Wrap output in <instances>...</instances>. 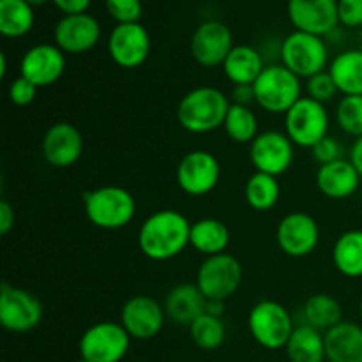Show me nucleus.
Listing matches in <instances>:
<instances>
[{"label":"nucleus","mask_w":362,"mask_h":362,"mask_svg":"<svg viewBox=\"0 0 362 362\" xmlns=\"http://www.w3.org/2000/svg\"><path fill=\"white\" fill-rule=\"evenodd\" d=\"M191 223L175 209H161L148 216L138 230V247L152 262H168L189 246Z\"/></svg>","instance_id":"f257e3e1"},{"label":"nucleus","mask_w":362,"mask_h":362,"mask_svg":"<svg viewBox=\"0 0 362 362\" xmlns=\"http://www.w3.org/2000/svg\"><path fill=\"white\" fill-rule=\"evenodd\" d=\"M232 106L228 95L216 87H197L187 92L177 106V120L191 134H207L225 124Z\"/></svg>","instance_id":"f03ea898"},{"label":"nucleus","mask_w":362,"mask_h":362,"mask_svg":"<svg viewBox=\"0 0 362 362\" xmlns=\"http://www.w3.org/2000/svg\"><path fill=\"white\" fill-rule=\"evenodd\" d=\"M85 216L99 230H122L136 216V200L122 186H101L83 193Z\"/></svg>","instance_id":"7ed1b4c3"},{"label":"nucleus","mask_w":362,"mask_h":362,"mask_svg":"<svg viewBox=\"0 0 362 362\" xmlns=\"http://www.w3.org/2000/svg\"><path fill=\"white\" fill-rule=\"evenodd\" d=\"M255 105L271 115H283L299 101L303 95V81L286 69L283 64L265 66L258 80L253 83Z\"/></svg>","instance_id":"20e7f679"},{"label":"nucleus","mask_w":362,"mask_h":362,"mask_svg":"<svg viewBox=\"0 0 362 362\" xmlns=\"http://www.w3.org/2000/svg\"><path fill=\"white\" fill-rule=\"evenodd\" d=\"M281 64L300 80L329 69V48L324 37L293 30L281 45Z\"/></svg>","instance_id":"39448f33"},{"label":"nucleus","mask_w":362,"mask_h":362,"mask_svg":"<svg viewBox=\"0 0 362 362\" xmlns=\"http://www.w3.org/2000/svg\"><path fill=\"white\" fill-rule=\"evenodd\" d=\"M247 329L260 346L267 350H281L288 343L293 329L290 311L278 300H260L247 315Z\"/></svg>","instance_id":"423d86ee"},{"label":"nucleus","mask_w":362,"mask_h":362,"mask_svg":"<svg viewBox=\"0 0 362 362\" xmlns=\"http://www.w3.org/2000/svg\"><path fill=\"white\" fill-rule=\"evenodd\" d=\"M331 117L322 103L304 95L285 115V133L296 147L313 148L329 134Z\"/></svg>","instance_id":"0eeeda50"},{"label":"nucleus","mask_w":362,"mask_h":362,"mask_svg":"<svg viewBox=\"0 0 362 362\" xmlns=\"http://www.w3.org/2000/svg\"><path fill=\"white\" fill-rule=\"evenodd\" d=\"M243 265L233 255L207 257L197 271V285L209 300H228L243 285Z\"/></svg>","instance_id":"6e6552de"},{"label":"nucleus","mask_w":362,"mask_h":362,"mask_svg":"<svg viewBox=\"0 0 362 362\" xmlns=\"http://www.w3.org/2000/svg\"><path fill=\"white\" fill-rule=\"evenodd\" d=\"M129 346L131 336L120 322H99L81 334L78 350L80 359L87 362H120Z\"/></svg>","instance_id":"1a4fd4ad"},{"label":"nucleus","mask_w":362,"mask_h":362,"mask_svg":"<svg viewBox=\"0 0 362 362\" xmlns=\"http://www.w3.org/2000/svg\"><path fill=\"white\" fill-rule=\"evenodd\" d=\"M42 304L32 292L7 281L0 286V324L14 334L30 332L41 324Z\"/></svg>","instance_id":"9d476101"},{"label":"nucleus","mask_w":362,"mask_h":362,"mask_svg":"<svg viewBox=\"0 0 362 362\" xmlns=\"http://www.w3.org/2000/svg\"><path fill=\"white\" fill-rule=\"evenodd\" d=\"M221 165L209 151H191L182 156L175 170V180L180 191L189 197H205L218 187Z\"/></svg>","instance_id":"9b49d317"},{"label":"nucleus","mask_w":362,"mask_h":362,"mask_svg":"<svg viewBox=\"0 0 362 362\" xmlns=\"http://www.w3.org/2000/svg\"><path fill=\"white\" fill-rule=\"evenodd\" d=\"M250 159L255 172L269 175H285L296 159V145L285 131H264L250 145Z\"/></svg>","instance_id":"f8f14e48"},{"label":"nucleus","mask_w":362,"mask_h":362,"mask_svg":"<svg viewBox=\"0 0 362 362\" xmlns=\"http://www.w3.org/2000/svg\"><path fill=\"white\" fill-rule=\"evenodd\" d=\"M276 243L286 257H310L320 243V225L308 212H290L278 223Z\"/></svg>","instance_id":"ddd939ff"},{"label":"nucleus","mask_w":362,"mask_h":362,"mask_svg":"<svg viewBox=\"0 0 362 362\" xmlns=\"http://www.w3.org/2000/svg\"><path fill=\"white\" fill-rule=\"evenodd\" d=\"M108 55L122 69H136L151 55V34L141 23L115 25L108 35Z\"/></svg>","instance_id":"4468645a"},{"label":"nucleus","mask_w":362,"mask_h":362,"mask_svg":"<svg viewBox=\"0 0 362 362\" xmlns=\"http://www.w3.org/2000/svg\"><path fill=\"white\" fill-rule=\"evenodd\" d=\"M166 322L165 308L151 296H133L120 310V324L131 339L148 341L163 331Z\"/></svg>","instance_id":"2eb2a0df"},{"label":"nucleus","mask_w":362,"mask_h":362,"mask_svg":"<svg viewBox=\"0 0 362 362\" xmlns=\"http://www.w3.org/2000/svg\"><path fill=\"white\" fill-rule=\"evenodd\" d=\"M232 30L223 21H204L191 37V57L202 67L223 66L233 49Z\"/></svg>","instance_id":"dca6fc26"},{"label":"nucleus","mask_w":362,"mask_h":362,"mask_svg":"<svg viewBox=\"0 0 362 362\" xmlns=\"http://www.w3.org/2000/svg\"><path fill=\"white\" fill-rule=\"evenodd\" d=\"M66 71V53L57 45L42 42L32 46L20 60V76L39 88L55 85Z\"/></svg>","instance_id":"f3484780"},{"label":"nucleus","mask_w":362,"mask_h":362,"mask_svg":"<svg viewBox=\"0 0 362 362\" xmlns=\"http://www.w3.org/2000/svg\"><path fill=\"white\" fill-rule=\"evenodd\" d=\"M288 18L296 30L327 37L338 28V0H288Z\"/></svg>","instance_id":"a211bd4d"},{"label":"nucleus","mask_w":362,"mask_h":362,"mask_svg":"<svg viewBox=\"0 0 362 362\" xmlns=\"http://www.w3.org/2000/svg\"><path fill=\"white\" fill-rule=\"evenodd\" d=\"M101 39V25L92 14H66L53 28V41L69 55H81L94 48Z\"/></svg>","instance_id":"6ab92c4d"},{"label":"nucleus","mask_w":362,"mask_h":362,"mask_svg":"<svg viewBox=\"0 0 362 362\" xmlns=\"http://www.w3.org/2000/svg\"><path fill=\"white\" fill-rule=\"evenodd\" d=\"M45 161L53 168H69L83 154V136L71 122H55L46 129L41 141Z\"/></svg>","instance_id":"aec40b11"},{"label":"nucleus","mask_w":362,"mask_h":362,"mask_svg":"<svg viewBox=\"0 0 362 362\" xmlns=\"http://www.w3.org/2000/svg\"><path fill=\"white\" fill-rule=\"evenodd\" d=\"M359 172L350 163V159H338L329 165H322L318 168L317 187L329 200H346L354 197L361 186Z\"/></svg>","instance_id":"412c9836"},{"label":"nucleus","mask_w":362,"mask_h":362,"mask_svg":"<svg viewBox=\"0 0 362 362\" xmlns=\"http://www.w3.org/2000/svg\"><path fill=\"white\" fill-rule=\"evenodd\" d=\"M205 304H207V297L202 293L197 283H180L170 288L163 308H165L166 318H170L173 324L189 327L198 317L205 313Z\"/></svg>","instance_id":"4be33fe9"},{"label":"nucleus","mask_w":362,"mask_h":362,"mask_svg":"<svg viewBox=\"0 0 362 362\" xmlns=\"http://www.w3.org/2000/svg\"><path fill=\"white\" fill-rule=\"evenodd\" d=\"M324 336L329 362H362V325L343 320Z\"/></svg>","instance_id":"5701e85b"},{"label":"nucleus","mask_w":362,"mask_h":362,"mask_svg":"<svg viewBox=\"0 0 362 362\" xmlns=\"http://www.w3.org/2000/svg\"><path fill=\"white\" fill-rule=\"evenodd\" d=\"M223 73L233 85H253L265 69L260 52L250 45H237L223 62Z\"/></svg>","instance_id":"b1692460"},{"label":"nucleus","mask_w":362,"mask_h":362,"mask_svg":"<svg viewBox=\"0 0 362 362\" xmlns=\"http://www.w3.org/2000/svg\"><path fill=\"white\" fill-rule=\"evenodd\" d=\"M189 246L207 257L226 253L230 246V228L216 218H202L191 223Z\"/></svg>","instance_id":"393cba45"},{"label":"nucleus","mask_w":362,"mask_h":362,"mask_svg":"<svg viewBox=\"0 0 362 362\" xmlns=\"http://www.w3.org/2000/svg\"><path fill=\"white\" fill-rule=\"evenodd\" d=\"M329 73L343 95H362V49H345L329 64Z\"/></svg>","instance_id":"a878e982"},{"label":"nucleus","mask_w":362,"mask_h":362,"mask_svg":"<svg viewBox=\"0 0 362 362\" xmlns=\"http://www.w3.org/2000/svg\"><path fill=\"white\" fill-rule=\"evenodd\" d=\"M290 362H324L325 336L311 325H296L285 346Z\"/></svg>","instance_id":"bb28decb"},{"label":"nucleus","mask_w":362,"mask_h":362,"mask_svg":"<svg viewBox=\"0 0 362 362\" xmlns=\"http://www.w3.org/2000/svg\"><path fill=\"white\" fill-rule=\"evenodd\" d=\"M332 264L345 278H362V230H346L336 239Z\"/></svg>","instance_id":"cd10ccee"},{"label":"nucleus","mask_w":362,"mask_h":362,"mask_svg":"<svg viewBox=\"0 0 362 362\" xmlns=\"http://www.w3.org/2000/svg\"><path fill=\"white\" fill-rule=\"evenodd\" d=\"M300 315H303V324L311 325L320 332H327L329 329L343 322L341 304L329 293H313L308 297Z\"/></svg>","instance_id":"c85d7f7f"},{"label":"nucleus","mask_w":362,"mask_h":362,"mask_svg":"<svg viewBox=\"0 0 362 362\" xmlns=\"http://www.w3.org/2000/svg\"><path fill=\"white\" fill-rule=\"evenodd\" d=\"M34 7L27 0H0V34L18 39L34 27Z\"/></svg>","instance_id":"c756f323"},{"label":"nucleus","mask_w":362,"mask_h":362,"mask_svg":"<svg viewBox=\"0 0 362 362\" xmlns=\"http://www.w3.org/2000/svg\"><path fill=\"white\" fill-rule=\"evenodd\" d=\"M244 197L247 205L257 212H267L278 205L281 198V184L278 177L269 175V173L255 172L247 179L244 187Z\"/></svg>","instance_id":"7c9ffc66"},{"label":"nucleus","mask_w":362,"mask_h":362,"mask_svg":"<svg viewBox=\"0 0 362 362\" xmlns=\"http://www.w3.org/2000/svg\"><path fill=\"white\" fill-rule=\"evenodd\" d=\"M226 136L233 144H253L255 138L260 134V126H258L257 113L251 110V106L233 105L230 106L228 115H226L225 124H223Z\"/></svg>","instance_id":"2f4dec72"},{"label":"nucleus","mask_w":362,"mask_h":362,"mask_svg":"<svg viewBox=\"0 0 362 362\" xmlns=\"http://www.w3.org/2000/svg\"><path fill=\"white\" fill-rule=\"evenodd\" d=\"M189 336L200 350L205 352L218 350L226 338L225 322L223 318L204 313L189 325Z\"/></svg>","instance_id":"473e14b6"},{"label":"nucleus","mask_w":362,"mask_h":362,"mask_svg":"<svg viewBox=\"0 0 362 362\" xmlns=\"http://www.w3.org/2000/svg\"><path fill=\"white\" fill-rule=\"evenodd\" d=\"M336 122L343 133L362 136V95H343L336 106Z\"/></svg>","instance_id":"72a5a7b5"},{"label":"nucleus","mask_w":362,"mask_h":362,"mask_svg":"<svg viewBox=\"0 0 362 362\" xmlns=\"http://www.w3.org/2000/svg\"><path fill=\"white\" fill-rule=\"evenodd\" d=\"M106 11L117 21V25L140 23L144 16L141 0H105Z\"/></svg>","instance_id":"f704fd0d"},{"label":"nucleus","mask_w":362,"mask_h":362,"mask_svg":"<svg viewBox=\"0 0 362 362\" xmlns=\"http://www.w3.org/2000/svg\"><path fill=\"white\" fill-rule=\"evenodd\" d=\"M304 88H306L308 98L322 103V105H327V103H331L339 94L338 87H336L334 80H332L329 71H324V73H318L315 76L308 78L306 87Z\"/></svg>","instance_id":"c9c22d12"},{"label":"nucleus","mask_w":362,"mask_h":362,"mask_svg":"<svg viewBox=\"0 0 362 362\" xmlns=\"http://www.w3.org/2000/svg\"><path fill=\"white\" fill-rule=\"evenodd\" d=\"M39 87H35L27 78L18 76L9 85V101L16 106H28L37 98Z\"/></svg>","instance_id":"e433bc0d"},{"label":"nucleus","mask_w":362,"mask_h":362,"mask_svg":"<svg viewBox=\"0 0 362 362\" xmlns=\"http://www.w3.org/2000/svg\"><path fill=\"white\" fill-rule=\"evenodd\" d=\"M311 154H313L315 161L318 165H329V163H334L338 159H343V147L334 136L327 134L324 140L318 141L313 148H311Z\"/></svg>","instance_id":"4c0bfd02"},{"label":"nucleus","mask_w":362,"mask_h":362,"mask_svg":"<svg viewBox=\"0 0 362 362\" xmlns=\"http://www.w3.org/2000/svg\"><path fill=\"white\" fill-rule=\"evenodd\" d=\"M339 23L350 28H362V0H338Z\"/></svg>","instance_id":"58836bf2"},{"label":"nucleus","mask_w":362,"mask_h":362,"mask_svg":"<svg viewBox=\"0 0 362 362\" xmlns=\"http://www.w3.org/2000/svg\"><path fill=\"white\" fill-rule=\"evenodd\" d=\"M55 4V7L59 11H62L64 16L66 14H81L87 13V9L90 7L92 0H52Z\"/></svg>","instance_id":"ea45409f"},{"label":"nucleus","mask_w":362,"mask_h":362,"mask_svg":"<svg viewBox=\"0 0 362 362\" xmlns=\"http://www.w3.org/2000/svg\"><path fill=\"white\" fill-rule=\"evenodd\" d=\"M14 221H16V214L9 202H0V235L6 237L11 230L14 228Z\"/></svg>","instance_id":"a19ab883"},{"label":"nucleus","mask_w":362,"mask_h":362,"mask_svg":"<svg viewBox=\"0 0 362 362\" xmlns=\"http://www.w3.org/2000/svg\"><path fill=\"white\" fill-rule=\"evenodd\" d=\"M230 101L233 105L240 106H251L255 103V90L253 85H233L232 95H230Z\"/></svg>","instance_id":"79ce46f5"},{"label":"nucleus","mask_w":362,"mask_h":362,"mask_svg":"<svg viewBox=\"0 0 362 362\" xmlns=\"http://www.w3.org/2000/svg\"><path fill=\"white\" fill-rule=\"evenodd\" d=\"M350 163L356 166V170L359 172V175L362 177V136L356 138L354 145L350 147V154H349Z\"/></svg>","instance_id":"37998d69"},{"label":"nucleus","mask_w":362,"mask_h":362,"mask_svg":"<svg viewBox=\"0 0 362 362\" xmlns=\"http://www.w3.org/2000/svg\"><path fill=\"white\" fill-rule=\"evenodd\" d=\"M205 313L212 315V317H223L225 313V300H209L205 304Z\"/></svg>","instance_id":"c03bdc74"},{"label":"nucleus","mask_w":362,"mask_h":362,"mask_svg":"<svg viewBox=\"0 0 362 362\" xmlns=\"http://www.w3.org/2000/svg\"><path fill=\"white\" fill-rule=\"evenodd\" d=\"M6 74H7L6 53H0V78H6Z\"/></svg>","instance_id":"a18cd8bd"},{"label":"nucleus","mask_w":362,"mask_h":362,"mask_svg":"<svg viewBox=\"0 0 362 362\" xmlns=\"http://www.w3.org/2000/svg\"><path fill=\"white\" fill-rule=\"evenodd\" d=\"M28 4H30L32 7H39V6H45L46 2H48V0H27Z\"/></svg>","instance_id":"49530a36"},{"label":"nucleus","mask_w":362,"mask_h":362,"mask_svg":"<svg viewBox=\"0 0 362 362\" xmlns=\"http://www.w3.org/2000/svg\"><path fill=\"white\" fill-rule=\"evenodd\" d=\"M359 313H361V318H362V299H361V304H359Z\"/></svg>","instance_id":"de8ad7c7"},{"label":"nucleus","mask_w":362,"mask_h":362,"mask_svg":"<svg viewBox=\"0 0 362 362\" xmlns=\"http://www.w3.org/2000/svg\"><path fill=\"white\" fill-rule=\"evenodd\" d=\"M78 362H87V361H83V359H80V361H78Z\"/></svg>","instance_id":"09e8293b"},{"label":"nucleus","mask_w":362,"mask_h":362,"mask_svg":"<svg viewBox=\"0 0 362 362\" xmlns=\"http://www.w3.org/2000/svg\"><path fill=\"white\" fill-rule=\"evenodd\" d=\"M361 42H362V30H361Z\"/></svg>","instance_id":"8fccbe9b"}]
</instances>
